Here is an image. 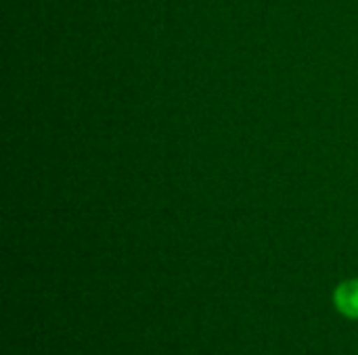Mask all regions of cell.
I'll list each match as a JSON object with an SVG mask.
<instances>
[{"instance_id": "6da1fadb", "label": "cell", "mask_w": 358, "mask_h": 355, "mask_svg": "<svg viewBox=\"0 0 358 355\" xmlns=\"http://www.w3.org/2000/svg\"><path fill=\"white\" fill-rule=\"evenodd\" d=\"M334 301L338 310L346 316L358 320V280H346L336 289Z\"/></svg>"}]
</instances>
